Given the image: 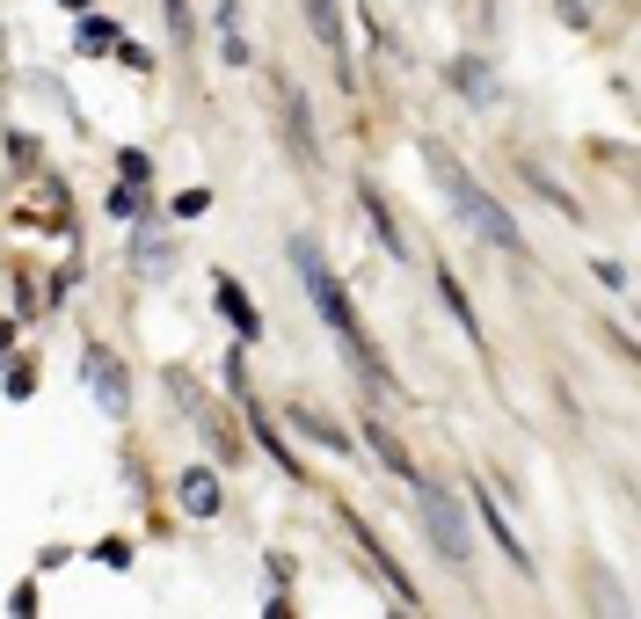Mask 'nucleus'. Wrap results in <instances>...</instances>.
<instances>
[{"mask_svg": "<svg viewBox=\"0 0 641 619\" xmlns=\"http://www.w3.org/2000/svg\"><path fill=\"white\" fill-rule=\"evenodd\" d=\"M292 262H299V285H306V299H314V313L328 321V335L343 343V358L365 372V386L372 394H394V364L372 350V335L357 329V313H350V299H343V285H336V270L320 262V248L314 240H292Z\"/></svg>", "mask_w": 641, "mask_h": 619, "instance_id": "f257e3e1", "label": "nucleus"}, {"mask_svg": "<svg viewBox=\"0 0 641 619\" xmlns=\"http://www.w3.org/2000/svg\"><path fill=\"white\" fill-rule=\"evenodd\" d=\"M430 175H438L444 183V197H452V212L467 219L474 234L481 240H495V248H503V256H525V234H518V219L503 212V205H495L489 190H481V183H474L467 168L452 161V153H444V146H430Z\"/></svg>", "mask_w": 641, "mask_h": 619, "instance_id": "f03ea898", "label": "nucleus"}, {"mask_svg": "<svg viewBox=\"0 0 641 619\" xmlns=\"http://www.w3.org/2000/svg\"><path fill=\"white\" fill-rule=\"evenodd\" d=\"M409 488H416V518L430 524V540H438V554L444 561H452V569H467L474 561V540H467V524H460V503L444 496V488H430V481H409Z\"/></svg>", "mask_w": 641, "mask_h": 619, "instance_id": "7ed1b4c3", "label": "nucleus"}, {"mask_svg": "<svg viewBox=\"0 0 641 619\" xmlns=\"http://www.w3.org/2000/svg\"><path fill=\"white\" fill-rule=\"evenodd\" d=\"M343 524H350V532H357V554H365L372 569L387 575V591H394L401 605H423V591H416V575H409V569H401V561H394V554L379 547V532H372V524L357 518V510H350V503H343Z\"/></svg>", "mask_w": 641, "mask_h": 619, "instance_id": "20e7f679", "label": "nucleus"}, {"mask_svg": "<svg viewBox=\"0 0 641 619\" xmlns=\"http://www.w3.org/2000/svg\"><path fill=\"white\" fill-rule=\"evenodd\" d=\"M277 117H285V146H292V161H299V168H314V161H320L314 117H306V96H299L292 81H277Z\"/></svg>", "mask_w": 641, "mask_h": 619, "instance_id": "39448f33", "label": "nucleus"}, {"mask_svg": "<svg viewBox=\"0 0 641 619\" xmlns=\"http://www.w3.org/2000/svg\"><path fill=\"white\" fill-rule=\"evenodd\" d=\"M175 503H183V510H190V518H219V474H212V467H190V474L175 481Z\"/></svg>", "mask_w": 641, "mask_h": 619, "instance_id": "423d86ee", "label": "nucleus"}, {"mask_svg": "<svg viewBox=\"0 0 641 619\" xmlns=\"http://www.w3.org/2000/svg\"><path fill=\"white\" fill-rule=\"evenodd\" d=\"M88 380H96V401L110 408V416H124V401H131V386H124V364L110 358V350H88Z\"/></svg>", "mask_w": 641, "mask_h": 619, "instance_id": "0eeeda50", "label": "nucleus"}, {"mask_svg": "<svg viewBox=\"0 0 641 619\" xmlns=\"http://www.w3.org/2000/svg\"><path fill=\"white\" fill-rule=\"evenodd\" d=\"M474 510H481V518H489V532H495V547L511 554V569H525V575H532V554H525V540H518V532H511V524H503V510H495V496H489V488H474Z\"/></svg>", "mask_w": 641, "mask_h": 619, "instance_id": "6e6552de", "label": "nucleus"}, {"mask_svg": "<svg viewBox=\"0 0 641 619\" xmlns=\"http://www.w3.org/2000/svg\"><path fill=\"white\" fill-rule=\"evenodd\" d=\"M357 437H365L372 453H379V467H394L401 481H416V459H409V445H401V437H394L387 423H357Z\"/></svg>", "mask_w": 641, "mask_h": 619, "instance_id": "1a4fd4ad", "label": "nucleus"}, {"mask_svg": "<svg viewBox=\"0 0 641 619\" xmlns=\"http://www.w3.org/2000/svg\"><path fill=\"white\" fill-rule=\"evenodd\" d=\"M518 175H525V190H540L546 205H554V212H562V219H583V205H576V197H568L562 183H554V175H546V168L532 161V153H518Z\"/></svg>", "mask_w": 641, "mask_h": 619, "instance_id": "9d476101", "label": "nucleus"}, {"mask_svg": "<svg viewBox=\"0 0 641 619\" xmlns=\"http://www.w3.org/2000/svg\"><path fill=\"white\" fill-rule=\"evenodd\" d=\"M219 313L241 329V343H255V335H263V313H255V299H248L234 277H219Z\"/></svg>", "mask_w": 641, "mask_h": 619, "instance_id": "9b49d317", "label": "nucleus"}, {"mask_svg": "<svg viewBox=\"0 0 641 619\" xmlns=\"http://www.w3.org/2000/svg\"><path fill=\"white\" fill-rule=\"evenodd\" d=\"M241 408H248V430H255V437H263V453H271L277 467H285V474H299V459L285 453V437H277V423H271V416H263V401H255V394H248V386H241Z\"/></svg>", "mask_w": 641, "mask_h": 619, "instance_id": "f8f14e48", "label": "nucleus"}, {"mask_svg": "<svg viewBox=\"0 0 641 619\" xmlns=\"http://www.w3.org/2000/svg\"><path fill=\"white\" fill-rule=\"evenodd\" d=\"M357 205H365V219H372V234L387 240V256H409V240H401L394 212H387V197H379V190H357Z\"/></svg>", "mask_w": 641, "mask_h": 619, "instance_id": "ddd939ff", "label": "nucleus"}, {"mask_svg": "<svg viewBox=\"0 0 641 619\" xmlns=\"http://www.w3.org/2000/svg\"><path fill=\"white\" fill-rule=\"evenodd\" d=\"M292 423L306 430V437H314V445H328V453H350V445H357V437H350V430H336V423H328V416H320V408H299Z\"/></svg>", "mask_w": 641, "mask_h": 619, "instance_id": "4468645a", "label": "nucleus"}, {"mask_svg": "<svg viewBox=\"0 0 641 619\" xmlns=\"http://www.w3.org/2000/svg\"><path fill=\"white\" fill-rule=\"evenodd\" d=\"M452 88H460L467 102H489V96H495V81H489V66H481V59H452Z\"/></svg>", "mask_w": 641, "mask_h": 619, "instance_id": "2eb2a0df", "label": "nucleus"}, {"mask_svg": "<svg viewBox=\"0 0 641 619\" xmlns=\"http://www.w3.org/2000/svg\"><path fill=\"white\" fill-rule=\"evenodd\" d=\"M306 23H314V37L328 51H336V59H343V15H336V0H306Z\"/></svg>", "mask_w": 641, "mask_h": 619, "instance_id": "dca6fc26", "label": "nucleus"}, {"mask_svg": "<svg viewBox=\"0 0 641 619\" xmlns=\"http://www.w3.org/2000/svg\"><path fill=\"white\" fill-rule=\"evenodd\" d=\"M438 292H444V307H452V321L481 343V321H474V307H467V292H460V277H452V270H438Z\"/></svg>", "mask_w": 641, "mask_h": 619, "instance_id": "f3484780", "label": "nucleus"}, {"mask_svg": "<svg viewBox=\"0 0 641 619\" xmlns=\"http://www.w3.org/2000/svg\"><path fill=\"white\" fill-rule=\"evenodd\" d=\"M219 29H226V37H219V59H226V66H241V59H248V37H241V8H234V0L219 8Z\"/></svg>", "mask_w": 641, "mask_h": 619, "instance_id": "a211bd4d", "label": "nucleus"}, {"mask_svg": "<svg viewBox=\"0 0 641 619\" xmlns=\"http://www.w3.org/2000/svg\"><path fill=\"white\" fill-rule=\"evenodd\" d=\"M110 212H117V219H139V212H147L139 183H124V175H117V190H110Z\"/></svg>", "mask_w": 641, "mask_h": 619, "instance_id": "6ab92c4d", "label": "nucleus"}, {"mask_svg": "<svg viewBox=\"0 0 641 619\" xmlns=\"http://www.w3.org/2000/svg\"><path fill=\"white\" fill-rule=\"evenodd\" d=\"M110 45H117V23L88 15V23H80V51H110Z\"/></svg>", "mask_w": 641, "mask_h": 619, "instance_id": "aec40b11", "label": "nucleus"}, {"mask_svg": "<svg viewBox=\"0 0 641 619\" xmlns=\"http://www.w3.org/2000/svg\"><path fill=\"white\" fill-rule=\"evenodd\" d=\"M212 212V190H183L175 197V219H204Z\"/></svg>", "mask_w": 641, "mask_h": 619, "instance_id": "412c9836", "label": "nucleus"}, {"mask_svg": "<svg viewBox=\"0 0 641 619\" xmlns=\"http://www.w3.org/2000/svg\"><path fill=\"white\" fill-rule=\"evenodd\" d=\"M96 561H102V569H124V561H131V540H102Z\"/></svg>", "mask_w": 641, "mask_h": 619, "instance_id": "4be33fe9", "label": "nucleus"}, {"mask_svg": "<svg viewBox=\"0 0 641 619\" xmlns=\"http://www.w3.org/2000/svg\"><path fill=\"white\" fill-rule=\"evenodd\" d=\"M139 270H168V248H161V240H153V234L139 240Z\"/></svg>", "mask_w": 641, "mask_h": 619, "instance_id": "5701e85b", "label": "nucleus"}, {"mask_svg": "<svg viewBox=\"0 0 641 619\" xmlns=\"http://www.w3.org/2000/svg\"><path fill=\"white\" fill-rule=\"evenodd\" d=\"M117 175L124 183H147V153H117Z\"/></svg>", "mask_w": 641, "mask_h": 619, "instance_id": "b1692460", "label": "nucleus"}, {"mask_svg": "<svg viewBox=\"0 0 641 619\" xmlns=\"http://www.w3.org/2000/svg\"><path fill=\"white\" fill-rule=\"evenodd\" d=\"M168 8V23H175V37H190V0H161Z\"/></svg>", "mask_w": 641, "mask_h": 619, "instance_id": "393cba45", "label": "nucleus"}]
</instances>
